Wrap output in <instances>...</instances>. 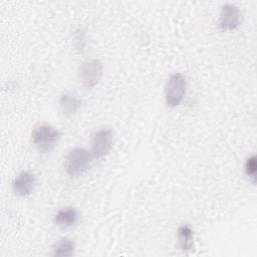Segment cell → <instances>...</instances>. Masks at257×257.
<instances>
[{
  "mask_svg": "<svg viewBox=\"0 0 257 257\" xmlns=\"http://www.w3.org/2000/svg\"><path fill=\"white\" fill-rule=\"evenodd\" d=\"M60 138V131L48 123L35 126L31 133V143L40 154L51 153L57 146Z\"/></svg>",
  "mask_w": 257,
  "mask_h": 257,
  "instance_id": "obj_1",
  "label": "cell"
},
{
  "mask_svg": "<svg viewBox=\"0 0 257 257\" xmlns=\"http://www.w3.org/2000/svg\"><path fill=\"white\" fill-rule=\"evenodd\" d=\"M93 156L90 151L84 148H74L70 150L65 158L64 168L68 176L77 178L83 175L91 166Z\"/></svg>",
  "mask_w": 257,
  "mask_h": 257,
  "instance_id": "obj_2",
  "label": "cell"
},
{
  "mask_svg": "<svg viewBox=\"0 0 257 257\" xmlns=\"http://www.w3.org/2000/svg\"><path fill=\"white\" fill-rule=\"evenodd\" d=\"M187 91V80L185 76L176 72L170 75L165 86V99L170 107L178 106L184 99Z\"/></svg>",
  "mask_w": 257,
  "mask_h": 257,
  "instance_id": "obj_3",
  "label": "cell"
},
{
  "mask_svg": "<svg viewBox=\"0 0 257 257\" xmlns=\"http://www.w3.org/2000/svg\"><path fill=\"white\" fill-rule=\"evenodd\" d=\"M103 74V65L96 58L82 62L78 68V76L82 85L86 88L94 87Z\"/></svg>",
  "mask_w": 257,
  "mask_h": 257,
  "instance_id": "obj_4",
  "label": "cell"
},
{
  "mask_svg": "<svg viewBox=\"0 0 257 257\" xmlns=\"http://www.w3.org/2000/svg\"><path fill=\"white\" fill-rule=\"evenodd\" d=\"M113 145V132L109 127L97 130L91 137L90 153L94 159L105 157Z\"/></svg>",
  "mask_w": 257,
  "mask_h": 257,
  "instance_id": "obj_5",
  "label": "cell"
},
{
  "mask_svg": "<svg viewBox=\"0 0 257 257\" xmlns=\"http://www.w3.org/2000/svg\"><path fill=\"white\" fill-rule=\"evenodd\" d=\"M242 21L240 9L234 4H225L222 6L219 17V26L222 30L232 31L239 27Z\"/></svg>",
  "mask_w": 257,
  "mask_h": 257,
  "instance_id": "obj_6",
  "label": "cell"
},
{
  "mask_svg": "<svg viewBox=\"0 0 257 257\" xmlns=\"http://www.w3.org/2000/svg\"><path fill=\"white\" fill-rule=\"evenodd\" d=\"M36 186V177L30 171H23L18 174L12 182V191L18 197L30 195Z\"/></svg>",
  "mask_w": 257,
  "mask_h": 257,
  "instance_id": "obj_7",
  "label": "cell"
},
{
  "mask_svg": "<svg viewBox=\"0 0 257 257\" xmlns=\"http://www.w3.org/2000/svg\"><path fill=\"white\" fill-rule=\"evenodd\" d=\"M78 221V212L74 207H65L60 209L53 218L54 224L62 229L71 228L76 225Z\"/></svg>",
  "mask_w": 257,
  "mask_h": 257,
  "instance_id": "obj_8",
  "label": "cell"
},
{
  "mask_svg": "<svg viewBox=\"0 0 257 257\" xmlns=\"http://www.w3.org/2000/svg\"><path fill=\"white\" fill-rule=\"evenodd\" d=\"M82 100L72 93H63L59 98V106L65 115L75 114L81 107Z\"/></svg>",
  "mask_w": 257,
  "mask_h": 257,
  "instance_id": "obj_9",
  "label": "cell"
},
{
  "mask_svg": "<svg viewBox=\"0 0 257 257\" xmlns=\"http://www.w3.org/2000/svg\"><path fill=\"white\" fill-rule=\"evenodd\" d=\"M178 242L181 250L185 253L194 249V231L189 224H183L179 227Z\"/></svg>",
  "mask_w": 257,
  "mask_h": 257,
  "instance_id": "obj_10",
  "label": "cell"
},
{
  "mask_svg": "<svg viewBox=\"0 0 257 257\" xmlns=\"http://www.w3.org/2000/svg\"><path fill=\"white\" fill-rule=\"evenodd\" d=\"M75 243L68 238H61L53 247V256L57 257H70L74 255Z\"/></svg>",
  "mask_w": 257,
  "mask_h": 257,
  "instance_id": "obj_11",
  "label": "cell"
},
{
  "mask_svg": "<svg viewBox=\"0 0 257 257\" xmlns=\"http://www.w3.org/2000/svg\"><path fill=\"white\" fill-rule=\"evenodd\" d=\"M244 171H245V174L251 179L252 183L255 184L256 183V173H257V159H256L255 155L249 157L246 160V162L244 164Z\"/></svg>",
  "mask_w": 257,
  "mask_h": 257,
  "instance_id": "obj_12",
  "label": "cell"
},
{
  "mask_svg": "<svg viewBox=\"0 0 257 257\" xmlns=\"http://www.w3.org/2000/svg\"><path fill=\"white\" fill-rule=\"evenodd\" d=\"M84 32L81 29H78L75 31L74 34V38H73V42H74V46L76 47V49H83L84 45H85V40H84Z\"/></svg>",
  "mask_w": 257,
  "mask_h": 257,
  "instance_id": "obj_13",
  "label": "cell"
}]
</instances>
